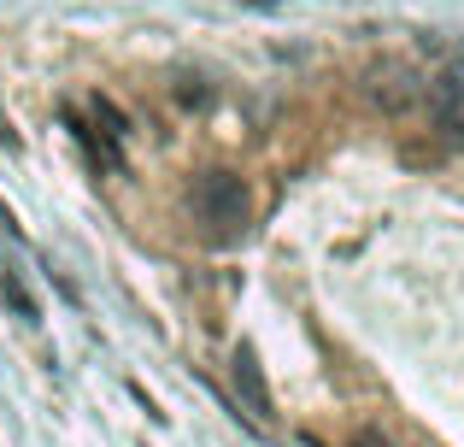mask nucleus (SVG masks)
<instances>
[{"instance_id": "nucleus-1", "label": "nucleus", "mask_w": 464, "mask_h": 447, "mask_svg": "<svg viewBox=\"0 0 464 447\" xmlns=\"http://www.w3.org/2000/svg\"><path fill=\"white\" fill-rule=\"evenodd\" d=\"M188 212L212 241H236L241 229L253 224V195L236 171H206V177H194V189H188Z\"/></svg>"}, {"instance_id": "nucleus-2", "label": "nucleus", "mask_w": 464, "mask_h": 447, "mask_svg": "<svg viewBox=\"0 0 464 447\" xmlns=\"http://www.w3.org/2000/svg\"><path fill=\"white\" fill-rule=\"evenodd\" d=\"M430 106H435V124H441L453 141H464V59H453V65L435 77Z\"/></svg>"}, {"instance_id": "nucleus-3", "label": "nucleus", "mask_w": 464, "mask_h": 447, "mask_svg": "<svg viewBox=\"0 0 464 447\" xmlns=\"http://www.w3.org/2000/svg\"><path fill=\"white\" fill-rule=\"evenodd\" d=\"M229 377H236V394L247 401L253 418H271V389H265V371H259V354H253V347H236Z\"/></svg>"}, {"instance_id": "nucleus-4", "label": "nucleus", "mask_w": 464, "mask_h": 447, "mask_svg": "<svg viewBox=\"0 0 464 447\" xmlns=\"http://www.w3.org/2000/svg\"><path fill=\"white\" fill-rule=\"evenodd\" d=\"M0 288H6V300H12V312H18V318H42V306H35V295L24 288V277H18V271L0 277Z\"/></svg>"}, {"instance_id": "nucleus-5", "label": "nucleus", "mask_w": 464, "mask_h": 447, "mask_svg": "<svg viewBox=\"0 0 464 447\" xmlns=\"http://www.w3.org/2000/svg\"><path fill=\"white\" fill-rule=\"evenodd\" d=\"M359 447H382V442H376V436H359Z\"/></svg>"}]
</instances>
